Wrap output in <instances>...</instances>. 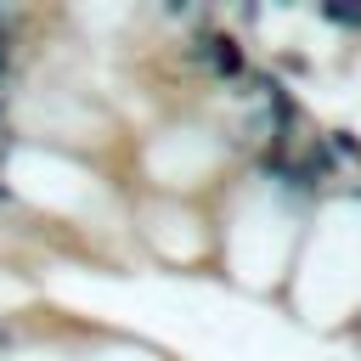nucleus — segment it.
Masks as SVG:
<instances>
[{
	"label": "nucleus",
	"instance_id": "obj_1",
	"mask_svg": "<svg viewBox=\"0 0 361 361\" xmlns=\"http://www.w3.org/2000/svg\"><path fill=\"white\" fill-rule=\"evenodd\" d=\"M186 62L203 73V79H214V85H243V73L254 68V56H248V45L237 39V34H226V28H209V23H197V34L186 39Z\"/></svg>",
	"mask_w": 361,
	"mask_h": 361
},
{
	"label": "nucleus",
	"instance_id": "obj_2",
	"mask_svg": "<svg viewBox=\"0 0 361 361\" xmlns=\"http://www.w3.org/2000/svg\"><path fill=\"white\" fill-rule=\"evenodd\" d=\"M322 23H333V28H361V0H322Z\"/></svg>",
	"mask_w": 361,
	"mask_h": 361
},
{
	"label": "nucleus",
	"instance_id": "obj_3",
	"mask_svg": "<svg viewBox=\"0 0 361 361\" xmlns=\"http://www.w3.org/2000/svg\"><path fill=\"white\" fill-rule=\"evenodd\" d=\"M11 68H17V39H11V23H0V85L11 79Z\"/></svg>",
	"mask_w": 361,
	"mask_h": 361
},
{
	"label": "nucleus",
	"instance_id": "obj_4",
	"mask_svg": "<svg viewBox=\"0 0 361 361\" xmlns=\"http://www.w3.org/2000/svg\"><path fill=\"white\" fill-rule=\"evenodd\" d=\"M17 197H11V186H6V175H0V209H11Z\"/></svg>",
	"mask_w": 361,
	"mask_h": 361
},
{
	"label": "nucleus",
	"instance_id": "obj_5",
	"mask_svg": "<svg viewBox=\"0 0 361 361\" xmlns=\"http://www.w3.org/2000/svg\"><path fill=\"white\" fill-rule=\"evenodd\" d=\"M0 23H6V11H0Z\"/></svg>",
	"mask_w": 361,
	"mask_h": 361
}]
</instances>
